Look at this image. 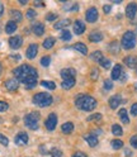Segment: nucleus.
Listing matches in <instances>:
<instances>
[{
  "label": "nucleus",
  "instance_id": "obj_1",
  "mask_svg": "<svg viewBox=\"0 0 137 157\" xmlns=\"http://www.w3.org/2000/svg\"><path fill=\"white\" fill-rule=\"evenodd\" d=\"M13 74L15 76V80L19 82H23L27 89H33L37 85V77L38 72L34 67L29 66V65H22L13 70Z\"/></svg>",
  "mask_w": 137,
  "mask_h": 157
},
{
  "label": "nucleus",
  "instance_id": "obj_2",
  "mask_svg": "<svg viewBox=\"0 0 137 157\" xmlns=\"http://www.w3.org/2000/svg\"><path fill=\"white\" fill-rule=\"evenodd\" d=\"M75 105L76 108H79L81 110L92 112L96 106V100L93 96H89V95H79L75 100Z\"/></svg>",
  "mask_w": 137,
  "mask_h": 157
},
{
  "label": "nucleus",
  "instance_id": "obj_3",
  "mask_svg": "<svg viewBox=\"0 0 137 157\" xmlns=\"http://www.w3.org/2000/svg\"><path fill=\"white\" fill-rule=\"evenodd\" d=\"M53 99H52V96L51 94H48V93H38L33 96V103L38 106H41V108H46V106H50L52 104Z\"/></svg>",
  "mask_w": 137,
  "mask_h": 157
},
{
  "label": "nucleus",
  "instance_id": "obj_4",
  "mask_svg": "<svg viewBox=\"0 0 137 157\" xmlns=\"http://www.w3.org/2000/svg\"><path fill=\"white\" fill-rule=\"evenodd\" d=\"M38 121H40V113H37V112H32L24 117L25 127H28V128L32 131L38 129Z\"/></svg>",
  "mask_w": 137,
  "mask_h": 157
},
{
  "label": "nucleus",
  "instance_id": "obj_5",
  "mask_svg": "<svg viewBox=\"0 0 137 157\" xmlns=\"http://www.w3.org/2000/svg\"><path fill=\"white\" fill-rule=\"evenodd\" d=\"M121 44H122V47L124 48V50H131V48H133L136 46V34H135V32H132V31L126 32L122 37Z\"/></svg>",
  "mask_w": 137,
  "mask_h": 157
},
{
  "label": "nucleus",
  "instance_id": "obj_6",
  "mask_svg": "<svg viewBox=\"0 0 137 157\" xmlns=\"http://www.w3.org/2000/svg\"><path fill=\"white\" fill-rule=\"evenodd\" d=\"M56 124H57V117L55 113H51L46 119V128L48 131H53L56 128Z\"/></svg>",
  "mask_w": 137,
  "mask_h": 157
},
{
  "label": "nucleus",
  "instance_id": "obj_7",
  "mask_svg": "<svg viewBox=\"0 0 137 157\" xmlns=\"http://www.w3.org/2000/svg\"><path fill=\"white\" fill-rule=\"evenodd\" d=\"M22 44H23V38L21 36H13L9 38V46H10L13 50H18Z\"/></svg>",
  "mask_w": 137,
  "mask_h": 157
},
{
  "label": "nucleus",
  "instance_id": "obj_8",
  "mask_svg": "<svg viewBox=\"0 0 137 157\" xmlns=\"http://www.w3.org/2000/svg\"><path fill=\"white\" fill-rule=\"evenodd\" d=\"M85 18H86V21L89 22V23H94L96 22V19H98V10H96V8H89L88 9V12L85 14Z\"/></svg>",
  "mask_w": 137,
  "mask_h": 157
},
{
  "label": "nucleus",
  "instance_id": "obj_9",
  "mask_svg": "<svg viewBox=\"0 0 137 157\" xmlns=\"http://www.w3.org/2000/svg\"><path fill=\"white\" fill-rule=\"evenodd\" d=\"M137 13V4L136 3H130L126 8V15L128 19H133Z\"/></svg>",
  "mask_w": 137,
  "mask_h": 157
},
{
  "label": "nucleus",
  "instance_id": "obj_10",
  "mask_svg": "<svg viewBox=\"0 0 137 157\" xmlns=\"http://www.w3.org/2000/svg\"><path fill=\"white\" fill-rule=\"evenodd\" d=\"M14 142H15L18 146H24V144H27V142H28V134H27V133H23V132L18 133V134L15 136V138H14Z\"/></svg>",
  "mask_w": 137,
  "mask_h": 157
},
{
  "label": "nucleus",
  "instance_id": "obj_11",
  "mask_svg": "<svg viewBox=\"0 0 137 157\" xmlns=\"http://www.w3.org/2000/svg\"><path fill=\"white\" fill-rule=\"evenodd\" d=\"M5 87L9 91H15L19 87V81L15 80V78H9V80L5 81Z\"/></svg>",
  "mask_w": 137,
  "mask_h": 157
},
{
  "label": "nucleus",
  "instance_id": "obj_12",
  "mask_svg": "<svg viewBox=\"0 0 137 157\" xmlns=\"http://www.w3.org/2000/svg\"><path fill=\"white\" fill-rule=\"evenodd\" d=\"M38 53V46L37 44H31L28 46L27 51H25V56L29 58V60H32V58H34Z\"/></svg>",
  "mask_w": 137,
  "mask_h": 157
},
{
  "label": "nucleus",
  "instance_id": "obj_13",
  "mask_svg": "<svg viewBox=\"0 0 137 157\" xmlns=\"http://www.w3.org/2000/svg\"><path fill=\"white\" fill-rule=\"evenodd\" d=\"M75 75H76V71L74 68H64L61 70V77L64 80H68V78H75Z\"/></svg>",
  "mask_w": 137,
  "mask_h": 157
},
{
  "label": "nucleus",
  "instance_id": "obj_14",
  "mask_svg": "<svg viewBox=\"0 0 137 157\" xmlns=\"http://www.w3.org/2000/svg\"><path fill=\"white\" fill-rule=\"evenodd\" d=\"M123 62L130 68H136L137 67V57L136 56H127V57H124Z\"/></svg>",
  "mask_w": 137,
  "mask_h": 157
},
{
  "label": "nucleus",
  "instance_id": "obj_15",
  "mask_svg": "<svg viewBox=\"0 0 137 157\" xmlns=\"http://www.w3.org/2000/svg\"><path fill=\"white\" fill-rule=\"evenodd\" d=\"M74 32H75V34H83L84 32H85V24H84V22H81V21H75V23H74Z\"/></svg>",
  "mask_w": 137,
  "mask_h": 157
},
{
  "label": "nucleus",
  "instance_id": "obj_16",
  "mask_svg": "<svg viewBox=\"0 0 137 157\" xmlns=\"http://www.w3.org/2000/svg\"><path fill=\"white\" fill-rule=\"evenodd\" d=\"M121 103H122V98L119 95H113L112 98H109V106L112 109H117Z\"/></svg>",
  "mask_w": 137,
  "mask_h": 157
},
{
  "label": "nucleus",
  "instance_id": "obj_17",
  "mask_svg": "<svg viewBox=\"0 0 137 157\" xmlns=\"http://www.w3.org/2000/svg\"><path fill=\"white\" fill-rule=\"evenodd\" d=\"M103 39V34L99 32V31H94L89 34V41L90 42H94V43H98V42H100Z\"/></svg>",
  "mask_w": 137,
  "mask_h": 157
},
{
  "label": "nucleus",
  "instance_id": "obj_18",
  "mask_svg": "<svg viewBox=\"0 0 137 157\" xmlns=\"http://www.w3.org/2000/svg\"><path fill=\"white\" fill-rule=\"evenodd\" d=\"M32 31H33V33L36 34V36H42L43 33H45V25L42 24V23H36V24H33V27H32Z\"/></svg>",
  "mask_w": 137,
  "mask_h": 157
},
{
  "label": "nucleus",
  "instance_id": "obj_19",
  "mask_svg": "<svg viewBox=\"0 0 137 157\" xmlns=\"http://www.w3.org/2000/svg\"><path fill=\"white\" fill-rule=\"evenodd\" d=\"M123 70H122V66L121 65H115L113 67V70H112V78L113 80H118V78L121 77Z\"/></svg>",
  "mask_w": 137,
  "mask_h": 157
},
{
  "label": "nucleus",
  "instance_id": "obj_20",
  "mask_svg": "<svg viewBox=\"0 0 137 157\" xmlns=\"http://www.w3.org/2000/svg\"><path fill=\"white\" fill-rule=\"evenodd\" d=\"M17 23L14 22V21H9L8 23H6V25H5V33H8V34H12V33H14L15 31H17Z\"/></svg>",
  "mask_w": 137,
  "mask_h": 157
},
{
  "label": "nucleus",
  "instance_id": "obj_21",
  "mask_svg": "<svg viewBox=\"0 0 137 157\" xmlns=\"http://www.w3.org/2000/svg\"><path fill=\"white\" fill-rule=\"evenodd\" d=\"M70 23H71L70 19H62V21L55 23L53 27H55V29H62V31H65V28L70 25Z\"/></svg>",
  "mask_w": 137,
  "mask_h": 157
},
{
  "label": "nucleus",
  "instance_id": "obj_22",
  "mask_svg": "<svg viewBox=\"0 0 137 157\" xmlns=\"http://www.w3.org/2000/svg\"><path fill=\"white\" fill-rule=\"evenodd\" d=\"M61 131H62V133H65V134L72 133V131H74V124H72L71 122H66V123H64V124L61 125Z\"/></svg>",
  "mask_w": 137,
  "mask_h": 157
},
{
  "label": "nucleus",
  "instance_id": "obj_23",
  "mask_svg": "<svg viewBox=\"0 0 137 157\" xmlns=\"http://www.w3.org/2000/svg\"><path fill=\"white\" fill-rule=\"evenodd\" d=\"M85 141L88 142V144H89L90 147H95L98 144V138H96V136H94V134L85 136Z\"/></svg>",
  "mask_w": 137,
  "mask_h": 157
},
{
  "label": "nucleus",
  "instance_id": "obj_24",
  "mask_svg": "<svg viewBox=\"0 0 137 157\" xmlns=\"http://www.w3.org/2000/svg\"><path fill=\"white\" fill-rule=\"evenodd\" d=\"M74 50H76L77 52H80L81 55H88V47L84 43H75L74 44Z\"/></svg>",
  "mask_w": 137,
  "mask_h": 157
},
{
  "label": "nucleus",
  "instance_id": "obj_25",
  "mask_svg": "<svg viewBox=\"0 0 137 157\" xmlns=\"http://www.w3.org/2000/svg\"><path fill=\"white\" fill-rule=\"evenodd\" d=\"M56 43V39L53 37H48L45 39V42H43V47L46 48V50H50V48H52Z\"/></svg>",
  "mask_w": 137,
  "mask_h": 157
},
{
  "label": "nucleus",
  "instance_id": "obj_26",
  "mask_svg": "<svg viewBox=\"0 0 137 157\" xmlns=\"http://www.w3.org/2000/svg\"><path fill=\"white\" fill-rule=\"evenodd\" d=\"M74 85H75V78H68V80H64V81L61 82V86L64 87L65 90L71 89Z\"/></svg>",
  "mask_w": 137,
  "mask_h": 157
},
{
  "label": "nucleus",
  "instance_id": "obj_27",
  "mask_svg": "<svg viewBox=\"0 0 137 157\" xmlns=\"http://www.w3.org/2000/svg\"><path fill=\"white\" fill-rule=\"evenodd\" d=\"M108 48H109V52H111V53H114V55H115V53H118V52H119L121 46H119L118 42H115V41H114V42H112V43L108 46Z\"/></svg>",
  "mask_w": 137,
  "mask_h": 157
},
{
  "label": "nucleus",
  "instance_id": "obj_28",
  "mask_svg": "<svg viewBox=\"0 0 137 157\" xmlns=\"http://www.w3.org/2000/svg\"><path fill=\"white\" fill-rule=\"evenodd\" d=\"M10 15H12V18H13V21L17 23V22H21L22 19H23V15H22V13L19 12V10H15V9H13V10L10 12Z\"/></svg>",
  "mask_w": 137,
  "mask_h": 157
},
{
  "label": "nucleus",
  "instance_id": "obj_29",
  "mask_svg": "<svg viewBox=\"0 0 137 157\" xmlns=\"http://www.w3.org/2000/svg\"><path fill=\"white\" fill-rule=\"evenodd\" d=\"M118 114H119L121 121H122L124 124H128V123H130V118H128V114H127V110H126V109H121Z\"/></svg>",
  "mask_w": 137,
  "mask_h": 157
},
{
  "label": "nucleus",
  "instance_id": "obj_30",
  "mask_svg": "<svg viewBox=\"0 0 137 157\" xmlns=\"http://www.w3.org/2000/svg\"><path fill=\"white\" fill-rule=\"evenodd\" d=\"M92 60H94V61H96V62H100L102 60H103V53L100 52V51H95V52H93L92 53Z\"/></svg>",
  "mask_w": 137,
  "mask_h": 157
},
{
  "label": "nucleus",
  "instance_id": "obj_31",
  "mask_svg": "<svg viewBox=\"0 0 137 157\" xmlns=\"http://www.w3.org/2000/svg\"><path fill=\"white\" fill-rule=\"evenodd\" d=\"M112 133H113L114 136H122V134H123L122 127L118 125V124H114V125L112 127Z\"/></svg>",
  "mask_w": 137,
  "mask_h": 157
},
{
  "label": "nucleus",
  "instance_id": "obj_32",
  "mask_svg": "<svg viewBox=\"0 0 137 157\" xmlns=\"http://www.w3.org/2000/svg\"><path fill=\"white\" fill-rule=\"evenodd\" d=\"M41 85L45 86V87H47V89H50V90H55V89H56V84L52 82V81L43 80V81H41Z\"/></svg>",
  "mask_w": 137,
  "mask_h": 157
},
{
  "label": "nucleus",
  "instance_id": "obj_33",
  "mask_svg": "<svg viewBox=\"0 0 137 157\" xmlns=\"http://www.w3.org/2000/svg\"><path fill=\"white\" fill-rule=\"evenodd\" d=\"M111 144H112V147L114 150H119V148H122V147H123V142L121 140H113L111 142Z\"/></svg>",
  "mask_w": 137,
  "mask_h": 157
},
{
  "label": "nucleus",
  "instance_id": "obj_34",
  "mask_svg": "<svg viewBox=\"0 0 137 157\" xmlns=\"http://www.w3.org/2000/svg\"><path fill=\"white\" fill-rule=\"evenodd\" d=\"M102 119V114L100 113H95V114H92L86 118L88 122H94V121H100Z\"/></svg>",
  "mask_w": 137,
  "mask_h": 157
},
{
  "label": "nucleus",
  "instance_id": "obj_35",
  "mask_svg": "<svg viewBox=\"0 0 137 157\" xmlns=\"http://www.w3.org/2000/svg\"><path fill=\"white\" fill-rule=\"evenodd\" d=\"M61 39H62V41H66V42L70 41V39H71V33L68 32L67 29H65V31L61 32Z\"/></svg>",
  "mask_w": 137,
  "mask_h": 157
},
{
  "label": "nucleus",
  "instance_id": "obj_36",
  "mask_svg": "<svg viewBox=\"0 0 137 157\" xmlns=\"http://www.w3.org/2000/svg\"><path fill=\"white\" fill-rule=\"evenodd\" d=\"M50 63H51V58L48 57V56H45V57H42V58H41V65H42L43 67L50 66Z\"/></svg>",
  "mask_w": 137,
  "mask_h": 157
},
{
  "label": "nucleus",
  "instance_id": "obj_37",
  "mask_svg": "<svg viewBox=\"0 0 137 157\" xmlns=\"http://www.w3.org/2000/svg\"><path fill=\"white\" fill-rule=\"evenodd\" d=\"M48 153H50L52 157H61L62 156V152H61V150H57V148H52L50 152H48Z\"/></svg>",
  "mask_w": 137,
  "mask_h": 157
},
{
  "label": "nucleus",
  "instance_id": "obj_38",
  "mask_svg": "<svg viewBox=\"0 0 137 157\" xmlns=\"http://www.w3.org/2000/svg\"><path fill=\"white\" fill-rule=\"evenodd\" d=\"M27 18L28 19H33V18H36V15H37V13H36V10L34 9H28V12H27Z\"/></svg>",
  "mask_w": 137,
  "mask_h": 157
},
{
  "label": "nucleus",
  "instance_id": "obj_39",
  "mask_svg": "<svg viewBox=\"0 0 137 157\" xmlns=\"http://www.w3.org/2000/svg\"><path fill=\"white\" fill-rule=\"evenodd\" d=\"M99 63H100V66L104 67V68H109V67H111V61L107 60V58H103V60H102Z\"/></svg>",
  "mask_w": 137,
  "mask_h": 157
},
{
  "label": "nucleus",
  "instance_id": "obj_40",
  "mask_svg": "<svg viewBox=\"0 0 137 157\" xmlns=\"http://www.w3.org/2000/svg\"><path fill=\"white\" fill-rule=\"evenodd\" d=\"M0 143H2L3 146H8L9 144V140L6 138L4 134H2V133H0Z\"/></svg>",
  "mask_w": 137,
  "mask_h": 157
},
{
  "label": "nucleus",
  "instance_id": "obj_41",
  "mask_svg": "<svg viewBox=\"0 0 137 157\" xmlns=\"http://www.w3.org/2000/svg\"><path fill=\"white\" fill-rule=\"evenodd\" d=\"M8 108H9L8 103H5V101H3V100H0V112H5V110H8Z\"/></svg>",
  "mask_w": 137,
  "mask_h": 157
},
{
  "label": "nucleus",
  "instance_id": "obj_42",
  "mask_svg": "<svg viewBox=\"0 0 137 157\" xmlns=\"http://www.w3.org/2000/svg\"><path fill=\"white\" fill-rule=\"evenodd\" d=\"M112 87H113V82L111 80H105L104 81V89L105 90H111Z\"/></svg>",
  "mask_w": 137,
  "mask_h": 157
},
{
  "label": "nucleus",
  "instance_id": "obj_43",
  "mask_svg": "<svg viewBox=\"0 0 137 157\" xmlns=\"http://www.w3.org/2000/svg\"><path fill=\"white\" fill-rule=\"evenodd\" d=\"M46 19H47L48 22L56 21V19H57V14H53V13H51V14H47V15H46Z\"/></svg>",
  "mask_w": 137,
  "mask_h": 157
},
{
  "label": "nucleus",
  "instance_id": "obj_44",
  "mask_svg": "<svg viewBox=\"0 0 137 157\" xmlns=\"http://www.w3.org/2000/svg\"><path fill=\"white\" fill-rule=\"evenodd\" d=\"M66 9L68 12H76V10H79V4H72L71 6H68Z\"/></svg>",
  "mask_w": 137,
  "mask_h": 157
},
{
  "label": "nucleus",
  "instance_id": "obj_45",
  "mask_svg": "<svg viewBox=\"0 0 137 157\" xmlns=\"http://www.w3.org/2000/svg\"><path fill=\"white\" fill-rule=\"evenodd\" d=\"M98 75H99L98 70H96V68H93V70H92V75H90L93 80H96V78H98Z\"/></svg>",
  "mask_w": 137,
  "mask_h": 157
},
{
  "label": "nucleus",
  "instance_id": "obj_46",
  "mask_svg": "<svg viewBox=\"0 0 137 157\" xmlns=\"http://www.w3.org/2000/svg\"><path fill=\"white\" fill-rule=\"evenodd\" d=\"M131 146L133 148H137V136H133L131 138Z\"/></svg>",
  "mask_w": 137,
  "mask_h": 157
},
{
  "label": "nucleus",
  "instance_id": "obj_47",
  "mask_svg": "<svg viewBox=\"0 0 137 157\" xmlns=\"http://www.w3.org/2000/svg\"><path fill=\"white\" fill-rule=\"evenodd\" d=\"M131 114H132V115H137V103H135V104L131 106Z\"/></svg>",
  "mask_w": 137,
  "mask_h": 157
},
{
  "label": "nucleus",
  "instance_id": "obj_48",
  "mask_svg": "<svg viewBox=\"0 0 137 157\" xmlns=\"http://www.w3.org/2000/svg\"><path fill=\"white\" fill-rule=\"evenodd\" d=\"M72 157H88L84 152H75L74 155H72Z\"/></svg>",
  "mask_w": 137,
  "mask_h": 157
},
{
  "label": "nucleus",
  "instance_id": "obj_49",
  "mask_svg": "<svg viewBox=\"0 0 137 157\" xmlns=\"http://www.w3.org/2000/svg\"><path fill=\"white\" fill-rule=\"evenodd\" d=\"M103 10H104L105 14L111 13V6H109V5H104V6H103Z\"/></svg>",
  "mask_w": 137,
  "mask_h": 157
},
{
  "label": "nucleus",
  "instance_id": "obj_50",
  "mask_svg": "<svg viewBox=\"0 0 137 157\" xmlns=\"http://www.w3.org/2000/svg\"><path fill=\"white\" fill-rule=\"evenodd\" d=\"M3 14H4V5L0 3V17H2Z\"/></svg>",
  "mask_w": 137,
  "mask_h": 157
},
{
  "label": "nucleus",
  "instance_id": "obj_51",
  "mask_svg": "<svg viewBox=\"0 0 137 157\" xmlns=\"http://www.w3.org/2000/svg\"><path fill=\"white\" fill-rule=\"evenodd\" d=\"M124 155H126L127 157H128V156H132V152H131L130 150H124Z\"/></svg>",
  "mask_w": 137,
  "mask_h": 157
},
{
  "label": "nucleus",
  "instance_id": "obj_52",
  "mask_svg": "<svg viewBox=\"0 0 137 157\" xmlns=\"http://www.w3.org/2000/svg\"><path fill=\"white\" fill-rule=\"evenodd\" d=\"M34 5H36V6H42L43 4H42V3H40V2H34Z\"/></svg>",
  "mask_w": 137,
  "mask_h": 157
},
{
  "label": "nucleus",
  "instance_id": "obj_53",
  "mask_svg": "<svg viewBox=\"0 0 137 157\" xmlns=\"http://www.w3.org/2000/svg\"><path fill=\"white\" fill-rule=\"evenodd\" d=\"M19 2H21L22 5H25V4H27V0H19Z\"/></svg>",
  "mask_w": 137,
  "mask_h": 157
},
{
  "label": "nucleus",
  "instance_id": "obj_54",
  "mask_svg": "<svg viewBox=\"0 0 137 157\" xmlns=\"http://www.w3.org/2000/svg\"><path fill=\"white\" fill-rule=\"evenodd\" d=\"M2 71H3V66H2V63H0V74H2Z\"/></svg>",
  "mask_w": 137,
  "mask_h": 157
}]
</instances>
